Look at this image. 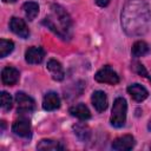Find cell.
I'll return each instance as SVG.
<instances>
[{
  "instance_id": "e0dca14e",
  "label": "cell",
  "mask_w": 151,
  "mask_h": 151,
  "mask_svg": "<svg viewBox=\"0 0 151 151\" xmlns=\"http://www.w3.org/2000/svg\"><path fill=\"white\" fill-rule=\"evenodd\" d=\"M22 9L25 12L26 18L28 20H33V19H35V17L39 13V5L34 1H27V2L24 4Z\"/></svg>"
},
{
  "instance_id": "52a82bcc",
  "label": "cell",
  "mask_w": 151,
  "mask_h": 151,
  "mask_svg": "<svg viewBox=\"0 0 151 151\" xmlns=\"http://www.w3.org/2000/svg\"><path fill=\"white\" fill-rule=\"evenodd\" d=\"M9 28L13 33H15L17 35H19L20 38H28L29 35V29L26 25V22L20 19V18H17V17H13L9 21Z\"/></svg>"
},
{
  "instance_id": "277c9868",
  "label": "cell",
  "mask_w": 151,
  "mask_h": 151,
  "mask_svg": "<svg viewBox=\"0 0 151 151\" xmlns=\"http://www.w3.org/2000/svg\"><path fill=\"white\" fill-rule=\"evenodd\" d=\"M96 81L101 83V84H110V85H116L119 83V76L117 74V72L110 67V66H104L103 68H100L96 76H94Z\"/></svg>"
},
{
  "instance_id": "5bb4252c",
  "label": "cell",
  "mask_w": 151,
  "mask_h": 151,
  "mask_svg": "<svg viewBox=\"0 0 151 151\" xmlns=\"http://www.w3.org/2000/svg\"><path fill=\"white\" fill-rule=\"evenodd\" d=\"M47 70L50 71L52 78L57 81H60L64 79V76H65V72H64V68L61 66V64L59 61H57L55 59H50L47 61Z\"/></svg>"
},
{
  "instance_id": "9a60e30c",
  "label": "cell",
  "mask_w": 151,
  "mask_h": 151,
  "mask_svg": "<svg viewBox=\"0 0 151 151\" xmlns=\"http://www.w3.org/2000/svg\"><path fill=\"white\" fill-rule=\"evenodd\" d=\"M70 113L81 120H86L91 117V112L85 104H77V105L70 107Z\"/></svg>"
},
{
  "instance_id": "603a6c76",
  "label": "cell",
  "mask_w": 151,
  "mask_h": 151,
  "mask_svg": "<svg viewBox=\"0 0 151 151\" xmlns=\"http://www.w3.org/2000/svg\"><path fill=\"white\" fill-rule=\"evenodd\" d=\"M94 1H96V4H97L98 6H100V7H105V6H107L109 2H110V0H94Z\"/></svg>"
},
{
  "instance_id": "5b68a950",
  "label": "cell",
  "mask_w": 151,
  "mask_h": 151,
  "mask_svg": "<svg viewBox=\"0 0 151 151\" xmlns=\"http://www.w3.org/2000/svg\"><path fill=\"white\" fill-rule=\"evenodd\" d=\"M15 101L18 104V113H31L35 109L34 99L24 92L15 93Z\"/></svg>"
},
{
  "instance_id": "7c38bea8",
  "label": "cell",
  "mask_w": 151,
  "mask_h": 151,
  "mask_svg": "<svg viewBox=\"0 0 151 151\" xmlns=\"http://www.w3.org/2000/svg\"><path fill=\"white\" fill-rule=\"evenodd\" d=\"M127 92L132 97V99H134L136 101H143L149 96L147 90L144 86H142L140 84H137V83L136 84H131L127 87Z\"/></svg>"
},
{
  "instance_id": "6da1fadb",
  "label": "cell",
  "mask_w": 151,
  "mask_h": 151,
  "mask_svg": "<svg viewBox=\"0 0 151 151\" xmlns=\"http://www.w3.org/2000/svg\"><path fill=\"white\" fill-rule=\"evenodd\" d=\"M151 11L144 0H127L122 9V27L130 37H139L147 32Z\"/></svg>"
},
{
  "instance_id": "ba28073f",
  "label": "cell",
  "mask_w": 151,
  "mask_h": 151,
  "mask_svg": "<svg viewBox=\"0 0 151 151\" xmlns=\"http://www.w3.org/2000/svg\"><path fill=\"white\" fill-rule=\"evenodd\" d=\"M134 144H136L134 138L131 134H125L116 138L112 142V149L117 151H126V150H131L134 146Z\"/></svg>"
},
{
  "instance_id": "d6986e66",
  "label": "cell",
  "mask_w": 151,
  "mask_h": 151,
  "mask_svg": "<svg viewBox=\"0 0 151 151\" xmlns=\"http://www.w3.org/2000/svg\"><path fill=\"white\" fill-rule=\"evenodd\" d=\"M13 50H14L13 41L6 40V39H1L0 40V57L1 58H5L6 55H8Z\"/></svg>"
},
{
  "instance_id": "d4e9b609",
  "label": "cell",
  "mask_w": 151,
  "mask_h": 151,
  "mask_svg": "<svg viewBox=\"0 0 151 151\" xmlns=\"http://www.w3.org/2000/svg\"><path fill=\"white\" fill-rule=\"evenodd\" d=\"M2 1H5V2H15L17 0H2Z\"/></svg>"
},
{
  "instance_id": "9c48e42d",
  "label": "cell",
  "mask_w": 151,
  "mask_h": 151,
  "mask_svg": "<svg viewBox=\"0 0 151 151\" xmlns=\"http://www.w3.org/2000/svg\"><path fill=\"white\" fill-rule=\"evenodd\" d=\"M19 71L15 68V67H12V66H6L2 71H1V79H2V83L5 85H8V86H12L14 84L18 83L19 80Z\"/></svg>"
},
{
  "instance_id": "3957f363",
  "label": "cell",
  "mask_w": 151,
  "mask_h": 151,
  "mask_svg": "<svg viewBox=\"0 0 151 151\" xmlns=\"http://www.w3.org/2000/svg\"><path fill=\"white\" fill-rule=\"evenodd\" d=\"M126 113H127V104L123 97L117 98L113 101L112 113L110 118V123L114 127H122L125 125L126 122Z\"/></svg>"
},
{
  "instance_id": "7a4b0ae2",
  "label": "cell",
  "mask_w": 151,
  "mask_h": 151,
  "mask_svg": "<svg viewBox=\"0 0 151 151\" xmlns=\"http://www.w3.org/2000/svg\"><path fill=\"white\" fill-rule=\"evenodd\" d=\"M42 22L61 39H66L68 37V32L72 26V21L67 12L60 5L55 4L51 6V13L45 17Z\"/></svg>"
},
{
  "instance_id": "7402d4cb",
  "label": "cell",
  "mask_w": 151,
  "mask_h": 151,
  "mask_svg": "<svg viewBox=\"0 0 151 151\" xmlns=\"http://www.w3.org/2000/svg\"><path fill=\"white\" fill-rule=\"evenodd\" d=\"M133 68H134L136 73H138V74H139V76H142V77L147 78V79L151 81V77L149 76V73H147V71L145 70L144 65H142L140 63H134V64H133Z\"/></svg>"
},
{
  "instance_id": "8fae6325",
  "label": "cell",
  "mask_w": 151,
  "mask_h": 151,
  "mask_svg": "<svg viewBox=\"0 0 151 151\" xmlns=\"http://www.w3.org/2000/svg\"><path fill=\"white\" fill-rule=\"evenodd\" d=\"M45 52L41 47H29L25 53V59L28 64H40L44 60Z\"/></svg>"
},
{
  "instance_id": "8992f818",
  "label": "cell",
  "mask_w": 151,
  "mask_h": 151,
  "mask_svg": "<svg viewBox=\"0 0 151 151\" xmlns=\"http://www.w3.org/2000/svg\"><path fill=\"white\" fill-rule=\"evenodd\" d=\"M12 131L22 138H29L32 134V129H31V124L26 118H20L18 120H15L12 125Z\"/></svg>"
},
{
  "instance_id": "ac0fdd59",
  "label": "cell",
  "mask_w": 151,
  "mask_h": 151,
  "mask_svg": "<svg viewBox=\"0 0 151 151\" xmlns=\"http://www.w3.org/2000/svg\"><path fill=\"white\" fill-rule=\"evenodd\" d=\"M37 149L38 150H60V149H64V146L59 142H55L52 139H41L38 143Z\"/></svg>"
},
{
  "instance_id": "cb8c5ba5",
  "label": "cell",
  "mask_w": 151,
  "mask_h": 151,
  "mask_svg": "<svg viewBox=\"0 0 151 151\" xmlns=\"http://www.w3.org/2000/svg\"><path fill=\"white\" fill-rule=\"evenodd\" d=\"M147 129H149V130L151 131V119L149 120V124H147Z\"/></svg>"
},
{
  "instance_id": "44dd1931",
  "label": "cell",
  "mask_w": 151,
  "mask_h": 151,
  "mask_svg": "<svg viewBox=\"0 0 151 151\" xmlns=\"http://www.w3.org/2000/svg\"><path fill=\"white\" fill-rule=\"evenodd\" d=\"M74 131H76V134L83 140L87 139V137L90 134V130L86 125H77V126H74Z\"/></svg>"
},
{
  "instance_id": "2e32d148",
  "label": "cell",
  "mask_w": 151,
  "mask_h": 151,
  "mask_svg": "<svg viewBox=\"0 0 151 151\" xmlns=\"http://www.w3.org/2000/svg\"><path fill=\"white\" fill-rule=\"evenodd\" d=\"M150 52V46L147 45V42L143 41V40H138L132 45L131 48V54L133 58H139L143 57L145 54H147Z\"/></svg>"
},
{
  "instance_id": "30bf717a",
  "label": "cell",
  "mask_w": 151,
  "mask_h": 151,
  "mask_svg": "<svg viewBox=\"0 0 151 151\" xmlns=\"http://www.w3.org/2000/svg\"><path fill=\"white\" fill-rule=\"evenodd\" d=\"M91 101L93 107L98 112H103L107 109V96L104 91H94L91 97Z\"/></svg>"
},
{
  "instance_id": "4fadbf2b",
  "label": "cell",
  "mask_w": 151,
  "mask_h": 151,
  "mask_svg": "<svg viewBox=\"0 0 151 151\" xmlns=\"http://www.w3.org/2000/svg\"><path fill=\"white\" fill-rule=\"evenodd\" d=\"M60 106V98L55 92H48L42 99V107L46 111H54Z\"/></svg>"
},
{
  "instance_id": "ffe728a7",
  "label": "cell",
  "mask_w": 151,
  "mask_h": 151,
  "mask_svg": "<svg viewBox=\"0 0 151 151\" xmlns=\"http://www.w3.org/2000/svg\"><path fill=\"white\" fill-rule=\"evenodd\" d=\"M13 106V99L11 97V94H8L7 92L2 91L1 92V107L4 111H9Z\"/></svg>"
}]
</instances>
